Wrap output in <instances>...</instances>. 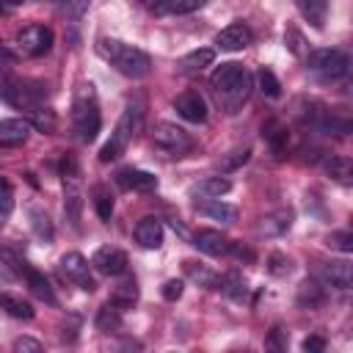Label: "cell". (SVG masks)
<instances>
[{
  "label": "cell",
  "mask_w": 353,
  "mask_h": 353,
  "mask_svg": "<svg viewBox=\"0 0 353 353\" xmlns=\"http://www.w3.org/2000/svg\"><path fill=\"white\" fill-rule=\"evenodd\" d=\"M210 85H212V91H215V99H218L221 110H226V113H237L240 105L248 99L251 74L245 72L243 63H237V61H226V63H221V66L212 72Z\"/></svg>",
  "instance_id": "6da1fadb"
},
{
  "label": "cell",
  "mask_w": 353,
  "mask_h": 353,
  "mask_svg": "<svg viewBox=\"0 0 353 353\" xmlns=\"http://www.w3.org/2000/svg\"><path fill=\"white\" fill-rule=\"evenodd\" d=\"M97 52L116 69L121 72L124 77H146L152 72V58L141 50V47H132V44H124L119 39H99L97 41Z\"/></svg>",
  "instance_id": "7a4b0ae2"
},
{
  "label": "cell",
  "mask_w": 353,
  "mask_h": 353,
  "mask_svg": "<svg viewBox=\"0 0 353 353\" xmlns=\"http://www.w3.org/2000/svg\"><path fill=\"white\" fill-rule=\"evenodd\" d=\"M72 124L74 132L83 143H91L102 127V116H99V105H97V94L94 85H80L72 102Z\"/></svg>",
  "instance_id": "3957f363"
},
{
  "label": "cell",
  "mask_w": 353,
  "mask_h": 353,
  "mask_svg": "<svg viewBox=\"0 0 353 353\" xmlns=\"http://www.w3.org/2000/svg\"><path fill=\"white\" fill-rule=\"evenodd\" d=\"M306 69L320 74L323 80H339L347 74L350 69V58L345 50H336V47H320V50H312L306 52Z\"/></svg>",
  "instance_id": "277c9868"
},
{
  "label": "cell",
  "mask_w": 353,
  "mask_h": 353,
  "mask_svg": "<svg viewBox=\"0 0 353 353\" xmlns=\"http://www.w3.org/2000/svg\"><path fill=\"white\" fill-rule=\"evenodd\" d=\"M138 130H141V110L130 105V108L121 113V119H119V124H116V130H113L110 141L99 149V160H102V163L116 160V157L130 146V141L135 138V132H138Z\"/></svg>",
  "instance_id": "5b68a950"
},
{
  "label": "cell",
  "mask_w": 353,
  "mask_h": 353,
  "mask_svg": "<svg viewBox=\"0 0 353 353\" xmlns=\"http://www.w3.org/2000/svg\"><path fill=\"white\" fill-rule=\"evenodd\" d=\"M152 141L160 152H165L171 157H182L193 149V138L182 127H176L174 121H157L152 130Z\"/></svg>",
  "instance_id": "8992f818"
},
{
  "label": "cell",
  "mask_w": 353,
  "mask_h": 353,
  "mask_svg": "<svg viewBox=\"0 0 353 353\" xmlns=\"http://www.w3.org/2000/svg\"><path fill=\"white\" fill-rule=\"evenodd\" d=\"M52 28H47V25H28V28H22L19 33H17V47L25 52V55H44V52H50V47H52Z\"/></svg>",
  "instance_id": "52a82bcc"
},
{
  "label": "cell",
  "mask_w": 353,
  "mask_h": 353,
  "mask_svg": "<svg viewBox=\"0 0 353 353\" xmlns=\"http://www.w3.org/2000/svg\"><path fill=\"white\" fill-rule=\"evenodd\" d=\"M61 270H63V276H66L69 281H74L80 290H85V292H94V290H97V281H94V276H91V265H88V259H85L83 254H77V251L63 254V256H61Z\"/></svg>",
  "instance_id": "ba28073f"
},
{
  "label": "cell",
  "mask_w": 353,
  "mask_h": 353,
  "mask_svg": "<svg viewBox=\"0 0 353 353\" xmlns=\"http://www.w3.org/2000/svg\"><path fill=\"white\" fill-rule=\"evenodd\" d=\"M91 265H94L102 276H121V273H127L130 259H127V254H124L121 248L102 245V248H97V254H94Z\"/></svg>",
  "instance_id": "9c48e42d"
},
{
  "label": "cell",
  "mask_w": 353,
  "mask_h": 353,
  "mask_svg": "<svg viewBox=\"0 0 353 353\" xmlns=\"http://www.w3.org/2000/svg\"><path fill=\"white\" fill-rule=\"evenodd\" d=\"M116 185L121 190H135V193H152L157 190V176L143 168H119L116 171Z\"/></svg>",
  "instance_id": "30bf717a"
},
{
  "label": "cell",
  "mask_w": 353,
  "mask_h": 353,
  "mask_svg": "<svg viewBox=\"0 0 353 353\" xmlns=\"http://www.w3.org/2000/svg\"><path fill=\"white\" fill-rule=\"evenodd\" d=\"M254 41V33L245 22H229L218 36H215V44L221 50H229V52H237V50H245L248 44Z\"/></svg>",
  "instance_id": "8fae6325"
},
{
  "label": "cell",
  "mask_w": 353,
  "mask_h": 353,
  "mask_svg": "<svg viewBox=\"0 0 353 353\" xmlns=\"http://www.w3.org/2000/svg\"><path fill=\"white\" fill-rule=\"evenodd\" d=\"M176 113L185 119V121H193V124H201L207 121V99L199 94V91H185L176 97L174 102Z\"/></svg>",
  "instance_id": "7c38bea8"
},
{
  "label": "cell",
  "mask_w": 353,
  "mask_h": 353,
  "mask_svg": "<svg viewBox=\"0 0 353 353\" xmlns=\"http://www.w3.org/2000/svg\"><path fill=\"white\" fill-rule=\"evenodd\" d=\"M135 243L141 245V248H160L163 245V223H160V218H154V215H146V218H141L138 223H135Z\"/></svg>",
  "instance_id": "4fadbf2b"
},
{
  "label": "cell",
  "mask_w": 353,
  "mask_h": 353,
  "mask_svg": "<svg viewBox=\"0 0 353 353\" xmlns=\"http://www.w3.org/2000/svg\"><path fill=\"white\" fill-rule=\"evenodd\" d=\"M193 245L201 251V254H210V256H226L229 248H232V240L215 229H201L196 237H193Z\"/></svg>",
  "instance_id": "5bb4252c"
},
{
  "label": "cell",
  "mask_w": 353,
  "mask_h": 353,
  "mask_svg": "<svg viewBox=\"0 0 353 353\" xmlns=\"http://www.w3.org/2000/svg\"><path fill=\"white\" fill-rule=\"evenodd\" d=\"M320 276H323L331 287L347 290L350 281H353V265H350L347 259H334V262H325V265L320 268Z\"/></svg>",
  "instance_id": "9a60e30c"
},
{
  "label": "cell",
  "mask_w": 353,
  "mask_h": 353,
  "mask_svg": "<svg viewBox=\"0 0 353 353\" xmlns=\"http://www.w3.org/2000/svg\"><path fill=\"white\" fill-rule=\"evenodd\" d=\"M196 210L204 215V218H212V221H221V223H234L237 221V207L221 201V199H207L201 204H196Z\"/></svg>",
  "instance_id": "2e32d148"
},
{
  "label": "cell",
  "mask_w": 353,
  "mask_h": 353,
  "mask_svg": "<svg viewBox=\"0 0 353 353\" xmlns=\"http://www.w3.org/2000/svg\"><path fill=\"white\" fill-rule=\"evenodd\" d=\"M301 17L312 25V28H325V19H328V0H295Z\"/></svg>",
  "instance_id": "e0dca14e"
},
{
  "label": "cell",
  "mask_w": 353,
  "mask_h": 353,
  "mask_svg": "<svg viewBox=\"0 0 353 353\" xmlns=\"http://www.w3.org/2000/svg\"><path fill=\"white\" fill-rule=\"evenodd\" d=\"M292 223V210H276L270 215H265L256 226L259 234H268V237H276V234H284Z\"/></svg>",
  "instance_id": "ac0fdd59"
},
{
  "label": "cell",
  "mask_w": 353,
  "mask_h": 353,
  "mask_svg": "<svg viewBox=\"0 0 353 353\" xmlns=\"http://www.w3.org/2000/svg\"><path fill=\"white\" fill-rule=\"evenodd\" d=\"M207 0H152V14L171 17V14H190L199 11Z\"/></svg>",
  "instance_id": "d6986e66"
},
{
  "label": "cell",
  "mask_w": 353,
  "mask_h": 353,
  "mask_svg": "<svg viewBox=\"0 0 353 353\" xmlns=\"http://www.w3.org/2000/svg\"><path fill=\"white\" fill-rule=\"evenodd\" d=\"M262 135H265V141H268V146L273 149V154L276 157H281L284 154V149H287V127L279 121V119H268L265 124H262Z\"/></svg>",
  "instance_id": "ffe728a7"
},
{
  "label": "cell",
  "mask_w": 353,
  "mask_h": 353,
  "mask_svg": "<svg viewBox=\"0 0 353 353\" xmlns=\"http://www.w3.org/2000/svg\"><path fill=\"white\" fill-rule=\"evenodd\" d=\"M22 276H25V281H28L30 292H33L39 301H44V303L55 306V292H52L50 281H47V279H44L39 270H33V268H25V270H22Z\"/></svg>",
  "instance_id": "44dd1931"
},
{
  "label": "cell",
  "mask_w": 353,
  "mask_h": 353,
  "mask_svg": "<svg viewBox=\"0 0 353 353\" xmlns=\"http://www.w3.org/2000/svg\"><path fill=\"white\" fill-rule=\"evenodd\" d=\"M0 309L14 317V320H33V306L19 298V295H11V292H0Z\"/></svg>",
  "instance_id": "7402d4cb"
},
{
  "label": "cell",
  "mask_w": 353,
  "mask_h": 353,
  "mask_svg": "<svg viewBox=\"0 0 353 353\" xmlns=\"http://www.w3.org/2000/svg\"><path fill=\"white\" fill-rule=\"evenodd\" d=\"M232 190V182L226 179V176H207V179H201V182H196L193 188H190V193L196 196H204V199H221L223 193H229Z\"/></svg>",
  "instance_id": "603a6c76"
},
{
  "label": "cell",
  "mask_w": 353,
  "mask_h": 353,
  "mask_svg": "<svg viewBox=\"0 0 353 353\" xmlns=\"http://www.w3.org/2000/svg\"><path fill=\"white\" fill-rule=\"evenodd\" d=\"M323 165H325V174H328L331 179H336L339 185H350V176H353V163H350V157L334 154V157H328Z\"/></svg>",
  "instance_id": "cb8c5ba5"
},
{
  "label": "cell",
  "mask_w": 353,
  "mask_h": 353,
  "mask_svg": "<svg viewBox=\"0 0 353 353\" xmlns=\"http://www.w3.org/2000/svg\"><path fill=\"white\" fill-rule=\"evenodd\" d=\"M212 61H215V50H210V47H199V50L182 55L179 66H182L185 72H201V69L212 66Z\"/></svg>",
  "instance_id": "d4e9b609"
},
{
  "label": "cell",
  "mask_w": 353,
  "mask_h": 353,
  "mask_svg": "<svg viewBox=\"0 0 353 353\" xmlns=\"http://www.w3.org/2000/svg\"><path fill=\"white\" fill-rule=\"evenodd\" d=\"M215 290H221L223 295H229L232 301H243L245 298V281H243V276L240 273H223V276H218V284H215Z\"/></svg>",
  "instance_id": "484cf974"
},
{
  "label": "cell",
  "mask_w": 353,
  "mask_h": 353,
  "mask_svg": "<svg viewBox=\"0 0 353 353\" xmlns=\"http://www.w3.org/2000/svg\"><path fill=\"white\" fill-rule=\"evenodd\" d=\"M94 325L99 328V331H105V334H110V331H119L121 328V309H116L110 301L97 312V317H94Z\"/></svg>",
  "instance_id": "4316f807"
},
{
  "label": "cell",
  "mask_w": 353,
  "mask_h": 353,
  "mask_svg": "<svg viewBox=\"0 0 353 353\" xmlns=\"http://www.w3.org/2000/svg\"><path fill=\"white\" fill-rule=\"evenodd\" d=\"M28 130H30V124L22 121V119H6V121H0V138L6 143H22L28 138Z\"/></svg>",
  "instance_id": "83f0119b"
},
{
  "label": "cell",
  "mask_w": 353,
  "mask_h": 353,
  "mask_svg": "<svg viewBox=\"0 0 353 353\" xmlns=\"http://www.w3.org/2000/svg\"><path fill=\"white\" fill-rule=\"evenodd\" d=\"M91 201H94V210L99 215V221H110L113 215V196L105 185H94L91 188Z\"/></svg>",
  "instance_id": "f1b7e54d"
},
{
  "label": "cell",
  "mask_w": 353,
  "mask_h": 353,
  "mask_svg": "<svg viewBox=\"0 0 353 353\" xmlns=\"http://www.w3.org/2000/svg\"><path fill=\"white\" fill-rule=\"evenodd\" d=\"M256 83H259V91H262L268 99H279V97H281V83H279V77L273 74V69L259 66V72H256Z\"/></svg>",
  "instance_id": "f546056e"
},
{
  "label": "cell",
  "mask_w": 353,
  "mask_h": 353,
  "mask_svg": "<svg viewBox=\"0 0 353 353\" xmlns=\"http://www.w3.org/2000/svg\"><path fill=\"white\" fill-rule=\"evenodd\" d=\"M138 301V287H135V281H124V284H119L116 290H113V295H110V303L116 306V309H130L132 303Z\"/></svg>",
  "instance_id": "4dcf8cb0"
},
{
  "label": "cell",
  "mask_w": 353,
  "mask_h": 353,
  "mask_svg": "<svg viewBox=\"0 0 353 353\" xmlns=\"http://www.w3.org/2000/svg\"><path fill=\"white\" fill-rule=\"evenodd\" d=\"M28 215H30V229H33V234H36L39 240H44V243H52V223H50L47 212H41V210L33 207Z\"/></svg>",
  "instance_id": "1f68e13d"
},
{
  "label": "cell",
  "mask_w": 353,
  "mask_h": 353,
  "mask_svg": "<svg viewBox=\"0 0 353 353\" xmlns=\"http://www.w3.org/2000/svg\"><path fill=\"white\" fill-rule=\"evenodd\" d=\"M248 157H251V149L248 146H240V149H232L229 154H223L221 160H218V171H237L240 165H245L248 163Z\"/></svg>",
  "instance_id": "d6a6232c"
},
{
  "label": "cell",
  "mask_w": 353,
  "mask_h": 353,
  "mask_svg": "<svg viewBox=\"0 0 353 353\" xmlns=\"http://www.w3.org/2000/svg\"><path fill=\"white\" fill-rule=\"evenodd\" d=\"M182 265H185V273H188L193 281H199L201 287H215V284H218V276H215L212 270H207L204 265H199V262H193V259H185Z\"/></svg>",
  "instance_id": "836d02e7"
},
{
  "label": "cell",
  "mask_w": 353,
  "mask_h": 353,
  "mask_svg": "<svg viewBox=\"0 0 353 353\" xmlns=\"http://www.w3.org/2000/svg\"><path fill=\"white\" fill-rule=\"evenodd\" d=\"M325 301V292H323V287H317L314 281H306V284H301V292H298V303L301 306H309V309H314V306H320Z\"/></svg>",
  "instance_id": "e575fe53"
},
{
  "label": "cell",
  "mask_w": 353,
  "mask_h": 353,
  "mask_svg": "<svg viewBox=\"0 0 353 353\" xmlns=\"http://www.w3.org/2000/svg\"><path fill=\"white\" fill-rule=\"evenodd\" d=\"M325 245H328V248H336V251H342V254H350V251H353V234H350V232H331V234L325 237Z\"/></svg>",
  "instance_id": "d590c367"
},
{
  "label": "cell",
  "mask_w": 353,
  "mask_h": 353,
  "mask_svg": "<svg viewBox=\"0 0 353 353\" xmlns=\"http://www.w3.org/2000/svg\"><path fill=\"white\" fill-rule=\"evenodd\" d=\"M284 44H287V50L292 52V55H306V39H303V33L301 30H295V28H287V33H284Z\"/></svg>",
  "instance_id": "8d00e7d4"
},
{
  "label": "cell",
  "mask_w": 353,
  "mask_h": 353,
  "mask_svg": "<svg viewBox=\"0 0 353 353\" xmlns=\"http://www.w3.org/2000/svg\"><path fill=\"white\" fill-rule=\"evenodd\" d=\"M268 270H270L273 276H287V273L292 270V262H290V256H284V254H270V256H268Z\"/></svg>",
  "instance_id": "74e56055"
},
{
  "label": "cell",
  "mask_w": 353,
  "mask_h": 353,
  "mask_svg": "<svg viewBox=\"0 0 353 353\" xmlns=\"http://www.w3.org/2000/svg\"><path fill=\"white\" fill-rule=\"evenodd\" d=\"M28 113H30V124H36L41 132H52L55 130V116L52 113H41L39 108H33Z\"/></svg>",
  "instance_id": "f35d334b"
},
{
  "label": "cell",
  "mask_w": 353,
  "mask_h": 353,
  "mask_svg": "<svg viewBox=\"0 0 353 353\" xmlns=\"http://www.w3.org/2000/svg\"><path fill=\"white\" fill-rule=\"evenodd\" d=\"M85 6L88 0H61V14H66V19H80Z\"/></svg>",
  "instance_id": "ab89813d"
},
{
  "label": "cell",
  "mask_w": 353,
  "mask_h": 353,
  "mask_svg": "<svg viewBox=\"0 0 353 353\" xmlns=\"http://www.w3.org/2000/svg\"><path fill=\"white\" fill-rule=\"evenodd\" d=\"M182 292H185V281H182V279H168V281L163 284V298H165V301H179Z\"/></svg>",
  "instance_id": "60d3db41"
},
{
  "label": "cell",
  "mask_w": 353,
  "mask_h": 353,
  "mask_svg": "<svg viewBox=\"0 0 353 353\" xmlns=\"http://www.w3.org/2000/svg\"><path fill=\"white\" fill-rule=\"evenodd\" d=\"M14 350H30V353H39V350H41V342H36V339H30V336H22V339L14 342Z\"/></svg>",
  "instance_id": "b9f144b4"
},
{
  "label": "cell",
  "mask_w": 353,
  "mask_h": 353,
  "mask_svg": "<svg viewBox=\"0 0 353 353\" xmlns=\"http://www.w3.org/2000/svg\"><path fill=\"white\" fill-rule=\"evenodd\" d=\"M303 350L320 353V350H325V339H323V336H306V339H303Z\"/></svg>",
  "instance_id": "7bdbcfd3"
},
{
  "label": "cell",
  "mask_w": 353,
  "mask_h": 353,
  "mask_svg": "<svg viewBox=\"0 0 353 353\" xmlns=\"http://www.w3.org/2000/svg\"><path fill=\"white\" fill-rule=\"evenodd\" d=\"M268 347H276V350H284V347H287V342H281V328H279V325L270 331V336H268Z\"/></svg>",
  "instance_id": "ee69618b"
},
{
  "label": "cell",
  "mask_w": 353,
  "mask_h": 353,
  "mask_svg": "<svg viewBox=\"0 0 353 353\" xmlns=\"http://www.w3.org/2000/svg\"><path fill=\"white\" fill-rule=\"evenodd\" d=\"M11 210H14V201L8 196H0V226L6 223V218L11 215Z\"/></svg>",
  "instance_id": "f6af8a7d"
},
{
  "label": "cell",
  "mask_w": 353,
  "mask_h": 353,
  "mask_svg": "<svg viewBox=\"0 0 353 353\" xmlns=\"http://www.w3.org/2000/svg\"><path fill=\"white\" fill-rule=\"evenodd\" d=\"M8 188H11V185H8V179H3V176H0V190H6V193H8Z\"/></svg>",
  "instance_id": "bcb514c9"
},
{
  "label": "cell",
  "mask_w": 353,
  "mask_h": 353,
  "mask_svg": "<svg viewBox=\"0 0 353 353\" xmlns=\"http://www.w3.org/2000/svg\"><path fill=\"white\" fill-rule=\"evenodd\" d=\"M11 3H25V0H11Z\"/></svg>",
  "instance_id": "7dc6e473"
}]
</instances>
